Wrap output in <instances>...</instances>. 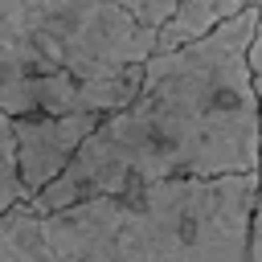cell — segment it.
<instances>
[{"label": "cell", "instance_id": "277c9868", "mask_svg": "<svg viewBox=\"0 0 262 262\" xmlns=\"http://www.w3.org/2000/svg\"><path fill=\"white\" fill-rule=\"evenodd\" d=\"M143 66H131L111 78H82L70 70H0V106L4 115H115L139 86Z\"/></svg>", "mask_w": 262, "mask_h": 262}, {"label": "cell", "instance_id": "7a4b0ae2", "mask_svg": "<svg viewBox=\"0 0 262 262\" xmlns=\"http://www.w3.org/2000/svg\"><path fill=\"white\" fill-rule=\"evenodd\" d=\"M262 168L164 176L45 213L49 262H246Z\"/></svg>", "mask_w": 262, "mask_h": 262}, {"label": "cell", "instance_id": "52a82bcc", "mask_svg": "<svg viewBox=\"0 0 262 262\" xmlns=\"http://www.w3.org/2000/svg\"><path fill=\"white\" fill-rule=\"evenodd\" d=\"M246 0H180L176 12L164 20L160 29V49H172V45H188L205 33H213L221 20H229L233 12H242Z\"/></svg>", "mask_w": 262, "mask_h": 262}, {"label": "cell", "instance_id": "30bf717a", "mask_svg": "<svg viewBox=\"0 0 262 262\" xmlns=\"http://www.w3.org/2000/svg\"><path fill=\"white\" fill-rule=\"evenodd\" d=\"M250 70H254V90H258V111H262V20H258L254 45H250Z\"/></svg>", "mask_w": 262, "mask_h": 262}, {"label": "cell", "instance_id": "9c48e42d", "mask_svg": "<svg viewBox=\"0 0 262 262\" xmlns=\"http://www.w3.org/2000/svg\"><path fill=\"white\" fill-rule=\"evenodd\" d=\"M250 262H262V184H258V205H254V225H250Z\"/></svg>", "mask_w": 262, "mask_h": 262}, {"label": "cell", "instance_id": "6da1fadb", "mask_svg": "<svg viewBox=\"0 0 262 262\" xmlns=\"http://www.w3.org/2000/svg\"><path fill=\"white\" fill-rule=\"evenodd\" d=\"M262 4H246L213 33L156 49L139 94L106 115L66 172L29 196L41 213L98 192H127L164 176H221L262 168V111L250 45Z\"/></svg>", "mask_w": 262, "mask_h": 262}, {"label": "cell", "instance_id": "8fae6325", "mask_svg": "<svg viewBox=\"0 0 262 262\" xmlns=\"http://www.w3.org/2000/svg\"><path fill=\"white\" fill-rule=\"evenodd\" d=\"M246 4H262V0H246Z\"/></svg>", "mask_w": 262, "mask_h": 262}, {"label": "cell", "instance_id": "ba28073f", "mask_svg": "<svg viewBox=\"0 0 262 262\" xmlns=\"http://www.w3.org/2000/svg\"><path fill=\"white\" fill-rule=\"evenodd\" d=\"M123 8H131L139 20H147V25H156V29H164V20L176 12V4L180 0H119Z\"/></svg>", "mask_w": 262, "mask_h": 262}, {"label": "cell", "instance_id": "5b68a950", "mask_svg": "<svg viewBox=\"0 0 262 262\" xmlns=\"http://www.w3.org/2000/svg\"><path fill=\"white\" fill-rule=\"evenodd\" d=\"M8 119L16 131L29 196H37L66 172V164L78 156V147L90 139V131L106 115H8Z\"/></svg>", "mask_w": 262, "mask_h": 262}, {"label": "cell", "instance_id": "8992f818", "mask_svg": "<svg viewBox=\"0 0 262 262\" xmlns=\"http://www.w3.org/2000/svg\"><path fill=\"white\" fill-rule=\"evenodd\" d=\"M0 262H49L45 213L33 201L0 213Z\"/></svg>", "mask_w": 262, "mask_h": 262}, {"label": "cell", "instance_id": "3957f363", "mask_svg": "<svg viewBox=\"0 0 262 262\" xmlns=\"http://www.w3.org/2000/svg\"><path fill=\"white\" fill-rule=\"evenodd\" d=\"M0 70L111 78L160 49V29L119 0H0Z\"/></svg>", "mask_w": 262, "mask_h": 262}]
</instances>
